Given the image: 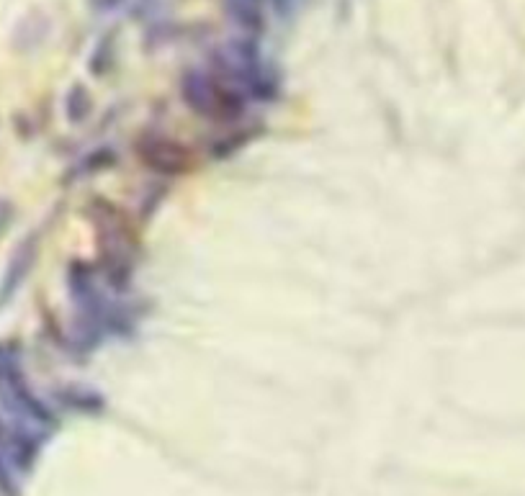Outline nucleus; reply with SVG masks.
<instances>
[{"mask_svg": "<svg viewBox=\"0 0 525 496\" xmlns=\"http://www.w3.org/2000/svg\"><path fill=\"white\" fill-rule=\"evenodd\" d=\"M0 412L39 437L55 427V414L31 389L19 353L8 345H0Z\"/></svg>", "mask_w": 525, "mask_h": 496, "instance_id": "f257e3e1", "label": "nucleus"}, {"mask_svg": "<svg viewBox=\"0 0 525 496\" xmlns=\"http://www.w3.org/2000/svg\"><path fill=\"white\" fill-rule=\"evenodd\" d=\"M181 96L196 116H204L217 124H227L245 114V96L240 90L201 70H188L183 75Z\"/></svg>", "mask_w": 525, "mask_h": 496, "instance_id": "f03ea898", "label": "nucleus"}, {"mask_svg": "<svg viewBox=\"0 0 525 496\" xmlns=\"http://www.w3.org/2000/svg\"><path fill=\"white\" fill-rule=\"evenodd\" d=\"M93 222L101 234V263L103 273L111 281V286L127 288L129 275H132L134 260V240L129 232L124 216L109 206L106 201H93Z\"/></svg>", "mask_w": 525, "mask_h": 496, "instance_id": "7ed1b4c3", "label": "nucleus"}, {"mask_svg": "<svg viewBox=\"0 0 525 496\" xmlns=\"http://www.w3.org/2000/svg\"><path fill=\"white\" fill-rule=\"evenodd\" d=\"M222 65L245 96L258 98V101H271L278 96V75L260 57L253 42H232L224 49Z\"/></svg>", "mask_w": 525, "mask_h": 496, "instance_id": "20e7f679", "label": "nucleus"}, {"mask_svg": "<svg viewBox=\"0 0 525 496\" xmlns=\"http://www.w3.org/2000/svg\"><path fill=\"white\" fill-rule=\"evenodd\" d=\"M137 155L142 157L147 168L160 175H186L188 170L194 168V155L188 147L157 132H150L139 139Z\"/></svg>", "mask_w": 525, "mask_h": 496, "instance_id": "39448f33", "label": "nucleus"}, {"mask_svg": "<svg viewBox=\"0 0 525 496\" xmlns=\"http://www.w3.org/2000/svg\"><path fill=\"white\" fill-rule=\"evenodd\" d=\"M39 257V240L37 234H31L26 240L19 242V247L13 250L11 260L6 265V273H3V281H0V304L11 301L19 288L24 286L26 278L31 275L34 265H37Z\"/></svg>", "mask_w": 525, "mask_h": 496, "instance_id": "423d86ee", "label": "nucleus"}, {"mask_svg": "<svg viewBox=\"0 0 525 496\" xmlns=\"http://www.w3.org/2000/svg\"><path fill=\"white\" fill-rule=\"evenodd\" d=\"M227 3V13L232 16L237 26L255 34L263 26V0H224Z\"/></svg>", "mask_w": 525, "mask_h": 496, "instance_id": "0eeeda50", "label": "nucleus"}, {"mask_svg": "<svg viewBox=\"0 0 525 496\" xmlns=\"http://www.w3.org/2000/svg\"><path fill=\"white\" fill-rule=\"evenodd\" d=\"M65 108H67V119L73 121V124H80V121H85L91 116L93 101H91V93L85 90V85H73V90L67 93Z\"/></svg>", "mask_w": 525, "mask_h": 496, "instance_id": "6e6552de", "label": "nucleus"}, {"mask_svg": "<svg viewBox=\"0 0 525 496\" xmlns=\"http://www.w3.org/2000/svg\"><path fill=\"white\" fill-rule=\"evenodd\" d=\"M65 401L70 404V407H78L80 412H101L103 409L101 396L93 394V391H85V389H73L65 396Z\"/></svg>", "mask_w": 525, "mask_h": 496, "instance_id": "1a4fd4ad", "label": "nucleus"}, {"mask_svg": "<svg viewBox=\"0 0 525 496\" xmlns=\"http://www.w3.org/2000/svg\"><path fill=\"white\" fill-rule=\"evenodd\" d=\"M0 491L8 496H19V486H16V479H13L11 463L3 453H0Z\"/></svg>", "mask_w": 525, "mask_h": 496, "instance_id": "9d476101", "label": "nucleus"}, {"mask_svg": "<svg viewBox=\"0 0 525 496\" xmlns=\"http://www.w3.org/2000/svg\"><path fill=\"white\" fill-rule=\"evenodd\" d=\"M93 8H98V11H114V8H119L124 0H91Z\"/></svg>", "mask_w": 525, "mask_h": 496, "instance_id": "9b49d317", "label": "nucleus"}]
</instances>
